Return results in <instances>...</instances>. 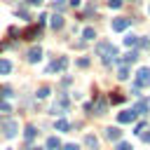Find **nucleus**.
Returning <instances> with one entry per match:
<instances>
[{
	"label": "nucleus",
	"mask_w": 150,
	"mask_h": 150,
	"mask_svg": "<svg viewBox=\"0 0 150 150\" xmlns=\"http://www.w3.org/2000/svg\"><path fill=\"white\" fill-rule=\"evenodd\" d=\"M38 35H40V23H38V26L33 23V26H28V28L21 33V38H23V40H35Z\"/></svg>",
	"instance_id": "obj_5"
},
{
	"label": "nucleus",
	"mask_w": 150,
	"mask_h": 150,
	"mask_svg": "<svg viewBox=\"0 0 150 150\" xmlns=\"http://www.w3.org/2000/svg\"><path fill=\"white\" fill-rule=\"evenodd\" d=\"M150 84V68H138L136 73V87H145Z\"/></svg>",
	"instance_id": "obj_2"
},
{
	"label": "nucleus",
	"mask_w": 150,
	"mask_h": 150,
	"mask_svg": "<svg viewBox=\"0 0 150 150\" xmlns=\"http://www.w3.org/2000/svg\"><path fill=\"white\" fill-rule=\"evenodd\" d=\"M9 70H12V63L7 59H0V75H7Z\"/></svg>",
	"instance_id": "obj_14"
},
{
	"label": "nucleus",
	"mask_w": 150,
	"mask_h": 150,
	"mask_svg": "<svg viewBox=\"0 0 150 150\" xmlns=\"http://www.w3.org/2000/svg\"><path fill=\"white\" fill-rule=\"evenodd\" d=\"M59 148H61V141L56 136H49L47 138V150H59Z\"/></svg>",
	"instance_id": "obj_13"
},
{
	"label": "nucleus",
	"mask_w": 150,
	"mask_h": 150,
	"mask_svg": "<svg viewBox=\"0 0 150 150\" xmlns=\"http://www.w3.org/2000/svg\"><path fill=\"white\" fill-rule=\"evenodd\" d=\"M141 138H143L145 143H150V129H148V131H143V134H141Z\"/></svg>",
	"instance_id": "obj_25"
},
{
	"label": "nucleus",
	"mask_w": 150,
	"mask_h": 150,
	"mask_svg": "<svg viewBox=\"0 0 150 150\" xmlns=\"http://www.w3.org/2000/svg\"><path fill=\"white\" fill-rule=\"evenodd\" d=\"M115 150H134V148H131L129 143H124V141H120V143L115 145Z\"/></svg>",
	"instance_id": "obj_22"
},
{
	"label": "nucleus",
	"mask_w": 150,
	"mask_h": 150,
	"mask_svg": "<svg viewBox=\"0 0 150 150\" xmlns=\"http://www.w3.org/2000/svg\"><path fill=\"white\" fill-rule=\"evenodd\" d=\"M80 2H82V0H70V5H73V7H77Z\"/></svg>",
	"instance_id": "obj_29"
},
{
	"label": "nucleus",
	"mask_w": 150,
	"mask_h": 150,
	"mask_svg": "<svg viewBox=\"0 0 150 150\" xmlns=\"http://www.w3.org/2000/svg\"><path fill=\"white\" fill-rule=\"evenodd\" d=\"M26 59H28L30 63H38V61L42 59V49H40V47H33V49L28 52V56H26Z\"/></svg>",
	"instance_id": "obj_7"
},
{
	"label": "nucleus",
	"mask_w": 150,
	"mask_h": 150,
	"mask_svg": "<svg viewBox=\"0 0 150 150\" xmlns=\"http://www.w3.org/2000/svg\"><path fill=\"white\" fill-rule=\"evenodd\" d=\"M96 54H98V56H103V63L108 66V63L117 56V47H115L112 42H105V40H103V42H98V45H96Z\"/></svg>",
	"instance_id": "obj_1"
},
{
	"label": "nucleus",
	"mask_w": 150,
	"mask_h": 150,
	"mask_svg": "<svg viewBox=\"0 0 150 150\" xmlns=\"http://www.w3.org/2000/svg\"><path fill=\"white\" fill-rule=\"evenodd\" d=\"M84 145H87L89 150H98V138H96L94 134H87V136H84Z\"/></svg>",
	"instance_id": "obj_9"
},
{
	"label": "nucleus",
	"mask_w": 150,
	"mask_h": 150,
	"mask_svg": "<svg viewBox=\"0 0 150 150\" xmlns=\"http://www.w3.org/2000/svg\"><path fill=\"white\" fill-rule=\"evenodd\" d=\"M49 96V87H40L38 89V98H47Z\"/></svg>",
	"instance_id": "obj_21"
},
{
	"label": "nucleus",
	"mask_w": 150,
	"mask_h": 150,
	"mask_svg": "<svg viewBox=\"0 0 150 150\" xmlns=\"http://www.w3.org/2000/svg\"><path fill=\"white\" fill-rule=\"evenodd\" d=\"M52 28H54V30H61V28H63V16H61V14H54V16H52Z\"/></svg>",
	"instance_id": "obj_12"
},
{
	"label": "nucleus",
	"mask_w": 150,
	"mask_h": 150,
	"mask_svg": "<svg viewBox=\"0 0 150 150\" xmlns=\"http://www.w3.org/2000/svg\"><path fill=\"white\" fill-rule=\"evenodd\" d=\"M2 129H5V136H7V138H12V136H16L19 124H16L14 120H5V122H2Z\"/></svg>",
	"instance_id": "obj_4"
},
{
	"label": "nucleus",
	"mask_w": 150,
	"mask_h": 150,
	"mask_svg": "<svg viewBox=\"0 0 150 150\" xmlns=\"http://www.w3.org/2000/svg\"><path fill=\"white\" fill-rule=\"evenodd\" d=\"M145 110H148V103H145V101H141V103H136V108H134V112H136V115H143Z\"/></svg>",
	"instance_id": "obj_16"
},
{
	"label": "nucleus",
	"mask_w": 150,
	"mask_h": 150,
	"mask_svg": "<svg viewBox=\"0 0 150 150\" xmlns=\"http://www.w3.org/2000/svg\"><path fill=\"white\" fill-rule=\"evenodd\" d=\"M63 150H80L75 143H68V145H63Z\"/></svg>",
	"instance_id": "obj_26"
},
{
	"label": "nucleus",
	"mask_w": 150,
	"mask_h": 150,
	"mask_svg": "<svg viewBox=\"0 0 150 150\" xmlns=\"http://www.w3.org/2000/svg\"><path fill=\"white\" fill-rule=\"evenodd\" d=\"M56 7L61 9V7H66V0H56Z\"/></svg>",
	"instance_id": "obj_27"
},
{
	"label": "nucleus",
	"mask_w": 150,
	"mask_h": 150,
	"mask_svg": "<svg viewBox=\"0 0 150 150\" xmlns=\"http://www.w3.org/2000/svg\"><path fill=\"white\" fill-rule=\"evenodd\" d=\"M129 21H131V19H127V16H117V19H112V30H124V28L129 26Z\"/></svg>",
	"instance_id": "obj_6"
},
{
	"label": "nucleus",
	"mask_w": 150,
	"mask_h": 150,
	"mask_svg": "<svg viewBox=\"0 0 150 150\" xmlns=\"http://www.w3.org/2000/svg\"><path fill=\"white\" fill-rule=\"evenodd\" d=\"M120 136H122V131H120L117 127H108V129H105V138H108V141H120Z\"/></svg>",
	"instance_id": "obj_8"
},
{
	"label": "nucleus",
	"mask_w": 150,
	"mask_h": 150,
	"mask_svg": "<svg viewBox=\"0 0 150 150\" xmlns=\"http://www.w3.org/2000/svg\"><path fill=\"white\" fill-rule=\"evenodd\" d=\"M136 117H138V115H136L134 108H131V110H122V112L117 115V122H120V124H131V122H136Z\"/></svg>",
	"instance_id": "obj_3"
},
{
	"label": "nucleus",
	"mask_w": 150,
	"mask_h": 150,
	"mask_svg": "<svg viewBox=\"0 0 150 150\" xmlns=\"http://www.w3.org/2000/svg\"><path fill=\"white\" fill-rule=\"evenodd\" d=\"M66 129H68V122H66L63 117H61V120H56V131H66Z\"/></svg>",
	"instance_id": "obj_19"
},
{
	"label": "nucleus",
	"mask_w": 150,
	"mask_h": 150,
	"mask_svg": "<svg viewBox=\"0 0 150 150\" xmlns=\"http://www.w3.org/2000/svg\"><path fill=\"white\" fill-rule=\"evenodd\" d=\"M66 108H68V98H66V96H61V98H59V103H54V108H52V110H54V112H63Z\"/></svg>",
	"instance_id": "obj_11"
},
{
	"label": "nucleus",
	"mask_w": 150,
	"mask_h": 150,
	"mask_svg": "<svg viewBox=\"0 0 150 150\" xmlns=\"http://www.w3.org/2000/svg\"><path fill=\"white\" fill-rule=\"evenodd\" d=\"M26 2H28V5H40L42 0H26Z\"/></svg>",
	"instance_id": "obj_28"
},
{
	"label": "nucleus",
	"mask_w": 150,
	"mask_h": 150,
	"mask_svg": "<svg viewBox=\"0 0 150 150\" xmlns=\"http://www.w3.org/2000/svg\"><path fill=\"white\" fill-rule=\"evenodd\" d=\"M122 101H124V96H122L120 91H112V94H110V103H122Z\"/></svg>",
	"instance_id": "obj_18"
},
{
	"label": "nucleus",
	"mask_w": 150,
	"mask_h": 150,
	"mask_svg": "<svg viewBox=\"0 0 150 150\" xmlns=\"http://www.w3.org/2000/svg\"><path fill=\"white\" fill-rule=\"evenodd\" d=\"M108 5H110V7H115V9H117V7H122V0H108Z\"/></svg>",
	"instance_id": "obj_24"
},
{
	"label": "nucleus",
	"mask_w": 150,
	"mask_h": 150,
	"mask_svg": "<svg viewBox=\"0 0 150 150\" xmlns=\"http://www.w3.org/2000/svg\"><path fill=\"white\" fill-rule=\"evenodd\" d=\"M124 45H127V47H134V45H138V38H136V35H127V38H124Z\"/></svg>",
	"instance_id": "obj_17"
},
{
	"label": "nucleus",
	"mask_w": 150,
	"mask_h": 150,
	"mask_svg": "<svg viewBox=\"0 0 150 150\" xmlns=\"http://www.w3.org/2000/svg\"><path fill=\"white\" fill-rule=\"evenodd\" d=\"M68 66V59L66 56H61V59H56V61H52V66H49V70H63Z\"/></svg>",
	"instance_id": "obj_10"
},
{
	"label": "nucleus",
	"mask_w": 150,
	"mask_h": 150,
	"mask_svg": "<svg viewBox=\"0 0 150 150\" xmlns=\"http://www.w3.org/2000/svg\"><path fill=\"white\" fill-rule=\"evenodd\" d=\"M33 136H35V127H26V138L30 141Z\"/></svg>",
	"instance_id": "obj_23"
},
{
	"label": "nucleus",
	"mask_w": 150,
	"mask_h": 150,
	"mask_svg": "<svg viewBox=\"0 0 150 150\" xmlns=\"http://www.w3.org/2000/svg\"><path fill=\"white\" fill-rule=\"evenodd\" d=\"M117 77H120V80H127V77H129V68H127V66H122V68H120V73H117Z\"/></svg>",
	"instance_id": "obj_20"
},
{
	"label": "nucleus",
	"mask_w": 150,
	"mask_h": 150,
	"mask_svg": "<svg viewBox=\"0 0 150 150\" xmlns=\"http://www.w3.org/2000/svg\"><path fill=\"white\" fill-rule=\"evenodd\" d=\"M82 38H84V40H94V38H96V33H94V28H91V26H87V28L82 30Z\"/></svg>",
	"instance_id": "obj_15"
}]
</instances>
